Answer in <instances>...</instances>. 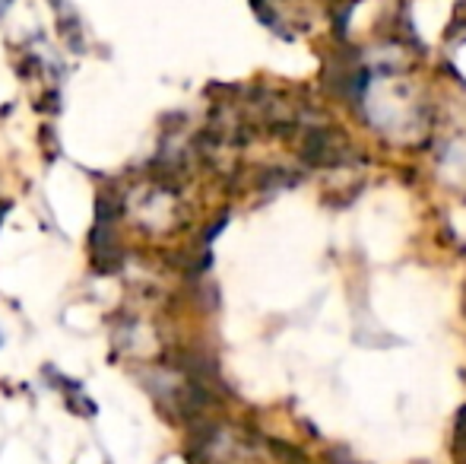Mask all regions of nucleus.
I'll use <instances>...</instances> for the list:
<instances>
[{"label": "nucleus", "mask_w": 466, "mask_h": 464, "mask_svg": "<svg viewBox=\"0 0 466 464\" xmlns=\"http://www.w3.org/2000/svg\"><path fill=\"white\" fill-rule=\"evenodd\" d=\"M6 211H10V204H6V201H0V223H4V217H6Z\"/></svg>", "instance_id": "1"}]
</instances>
